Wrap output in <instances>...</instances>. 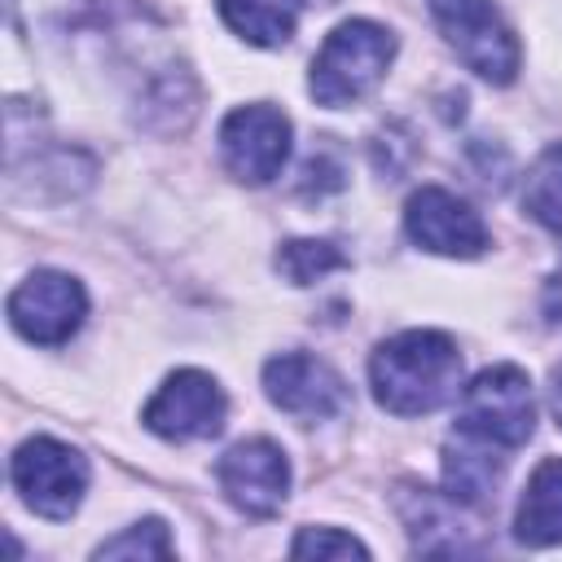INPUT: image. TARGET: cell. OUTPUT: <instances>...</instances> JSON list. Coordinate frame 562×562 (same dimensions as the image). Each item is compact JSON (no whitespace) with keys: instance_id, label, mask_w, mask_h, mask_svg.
I'll return each mask as SVG.
<instances>
[{"instance_id":"obj_1","label":"cell","mask_w":562,"mask_h":562,"mask_svg":"<svg viewBox=\"0 0 562 562\" xmlns=\"http://www.w3.org/2000/svg\"><path fill=\"white\" fill-rule=\"evenodd\" d=\"M373 395L395 417H422L448 404L461 386V351L439 329H408L386 338L369 360Z\"/></svg>"},{"instance_id":"obj_2","label":"cell","mask_w":562,"mask_h":562,"mask_svg":"<svg viewBox=\"0 0 562 562\" xmlns=\"http://www.w3.org/2000/svg\"><path fill=\"white\" fill-rule=\"evenodd\" d=\"M395 57V35L378 22H364V18H351L342 26H334L312 61V97L329 110H342V105H356L360 97H369L386 66Z\"/></svg>"},{"instance_id":"obj_3","label":"cell","mask_w":562,"mask_h":562,"mask_svg":"<svg viewBox=\"0 0 562 562\" xmlns=\"http://www.w3.org/2000/svg\"><path fill=\"white\" fill-rule=\"evenodd\" d=\"M531 426H536L531 378L518 364H492L461 391V408H457L461 435L514 452L531 439Z\"/></svg>"},{"instance_id":"obj_4","label":"cell","mask_w":562,"mask_h":562,"mask_svg":"<svg viewBox=\"0 0 562 562\" xmlns=\"http://www.w3.org/2000/svg\"><path fill=\"white\" fill-rule=\"evenodd\" d=\"M430 13L474 75H483L487 83H514L522 53L492 0H430Z\"/></svg>"},{"instance_id":"obj_5","label":"cell","mask_w":562,"mask_h":562,"mask_svg":"<svg viewBox=\"0 0 562 562\" xmlns=\"http://www.w3.org/2000/svg\"><path fill=\"white\" fill-rule=\"evenodd\" d=\"M13 487L40 518H70L88 492V461L57 439H26L13 452Z\"/></svg>"},{"instance_id":"obj_6","label":"cell","mask_w":562,"mask_h":562,"mask_svg":"<svg viewBox=\"0 0 562 562\" xmlns=\"http://www.w3.org/2000/svg\"><path fill=\"white\" fill-rule=\"evenodd\" d=\"M88 316V294L75 277L40 268L31 272L13 294H9V325L40 347H57L66 342Z\"/></svg>"},{"instance_id":"obj_7","label":"cell","mask_w":562,"mask_h":562,"mask_svg":"<svg viewBox=\"0 0 562 562\" xmlns=\"http://www.w3.org/2000/svg\"><path fill=\"white\" fill-rule=\"evenodd\" d=\"M224 417H228V400L220 391V382L202 369H176L158 395L145 404V426L171 443H184V439H211L224 430Z\"/></svg>"},{"instance_id":"obj_8","label":"cell","mask_w":562,"mask_h":562,"mask_svg":"<svg viewBox=\"0 0 562 562\" xmlns=\"http://www.w3.org/2000/svg\"><path fill=\"white\" fill-rule=\"evenodd\" d=\"M220 492L246 518H272L290 492V461L272 439H241L215 465Z\"/></svg>"},{"instance_id":"obj_9","label":"cell","mask_w":562,"mask_h":562,"mask_svg":"<svg viewBox=\"0 0 562 562\" xmlns=\"http://www.w3.org/2000/svg\"><path fill=\"white\" fill-rule=\"evenodd\" d=\"M220 158L228 176L246 184H268L290 158V119L272 105H241L220 127Z\"/></svg>"},{"instance_id":"obj_10","label":"cell","mask_w":562,"mask_h":562,"mask_svg":"<svg viewBox=\"0 0 562 562\" xmlns=\"http://www.w3.org/2000/svg\"><path fill=\"white\" fill-rule=\"evenodd\" d=\"M404 228L422 250L452 255V259H474L487 246V228H483L479 211L439 184H426L408 198Z\"/></svg>"},{"instance_id":"obj_11","label":"cell","mask_w":562,"mask_h":562,"mask_svg":"<svg viewBox=\"0 0 562 562\" xmlns=\"http://www.w3.org/2000/svg\"><path fill=\"white\" fill-rule=\"evenodd\" d=\"M263 391L281 413L299 422H325L347 404V382L325 360L303 356V351L272 356L263 364Z\"/></svg>"},{"instance_id":"obj_12","label":"cell","mask_w":562,"mask_h":562,"mask_svg":"<svg viewBox=\"0 0 562 562\" xmlns=\"http://www.w3.org/2000/svg\"><path fill=\"white\" fill-rule=\"evenodd\" d=\"M505 461H509L505 448H492V443L457 430L443 448V487H448V496L457 505H483L496 492V483L505 474Z\"/></svg>"},{"instance_id":"obj_13","label":"cell","mask_w":562,"mask_h":562,"mask_svg":"<svg viewBox=\"0 0 562 562\" xmlns=\"http://www.w3.org/2000/svg\"><path fill=\"white\" fill-rule=\"evenodd\" d=\"M514 536L531 549L562 544V457H549L527 479V492L514 514Z\"/></svg>"},{"instance_id":"obj_14","label":"cell","mask_w":562,"mask_h":562,"mask_svg":"<svg viewBox=\"0 0 562 562\" xmlns=\"http://www.w3.org/2000/svg\"><path fill=\"white\" fill-rule=\"evenodd\" d=\"M452 496L448 501H439L435 492H426V487H404L400 492V514H404V522H408V531H413V544L422 549V553H470L474 544L461 536V522L452 518Z\"/></svg>"},{"instance_id":"obj_15","label":"cell","mask_w":562,"mask_h":562,"mask_svg":"<svg viewBox=\"0 0 562 562\" xmlns=\"http://www.w3.org/2000/svg\"><path fill=\"white\" fill-rule=\"evenodd\" d=\"M220 18L259 48H277L294 35V22L303 13V0H215Z\"/></svg>"},{"instance_id":"obj_16","label":"cell","mask_w":562,"mask_h":562,"mask_svg":"<svg viewBox=\"0 0 562 562\" xmlns=\"http://www.w3.org/2000/svg\"><path fill=\"white\" fill-rule=\"evenodd\" d=\"M522 206L536 224H544L549 233L562 237V145H549L531 162V171L522 180Z\"/></svg>"},{"instance_id":"obj_17","label":"cell","mask_w":562,"mask_h":562,"mask_svg":"<svg viewBox=\"0 0 562 562\" xmlns=\"http://www.w3.org/2000/svg\"><path fill=\"white\" fill-rule=\"evenodd\" d=\"M338 268H347V255L325 237H294L277 250V272L294 285H312V281H321L325 272H338Z\"/></svg>"},{"instance_id":"obj_18","label":"cell","mask_w":562,"mask_h":562,"mask_svg":"<svg viewBox=\"0 0 562 562\" xmlns=\"http://www.w3.org/2000/svg\"><path fill=\"white\" fill-rule=\"evenodd\" d=\"M171 553H176V544L158 518H145L132 531L97 544V558H171Z\"/></svg>"},{"instance_id":"obj_19","label":"cell","mask_w":562,"mask_h":562,"mask_svg":"<svg viewBox=\"0 0 562 562\" xmlns=\"http://www.w3.org/2000/svg\"><path fill=\"white\" fill-rule=\"evenodd\" d=\"M294 558H369V549L347 536V531H334V527H303L290 544Z\"/></svg>"},{"instance_id":"obj_20","label":"cell","mask_w":562,"mask_h":562,"mask_svg":"<svg viewBox=\"0 0 562 562\" xmlns=\"http://www.w3.org/2000/svg\"><path fill=\"white\" fill-rule=\"evenodd\" d=\"M325 189H342V167L338 162H329V158H307V167H303V193L312 198H321Z\"/></svg>"},{"instance_id":"obj_21","label":"cell","mask_w":562,"mask_h":562,"mask_svg":"<svg viewBox=\"0 0 562 562\" xmlns=\"http://www.w3.org/2000/svg\"><path fill=\"white\" fill-rule=\"evenodd\" d=\"M544 316L553 321V325H562V263L549 272V281H544Z\"/></svg>"},{"instance_id":"obj_22","label":"cell","mask_w":562,"mask_h":562,"mask_svg":"<svg viewBox=\"0 0 562 562\" xmlns=\"http://www.w3.org/2000/svg\"><path fill=\"white\" fill-rule=\"evenodd\" d=\"M549 413H553V422L562 426V360H558L553 373H549Z\"/></svg>"}]
</instances>
